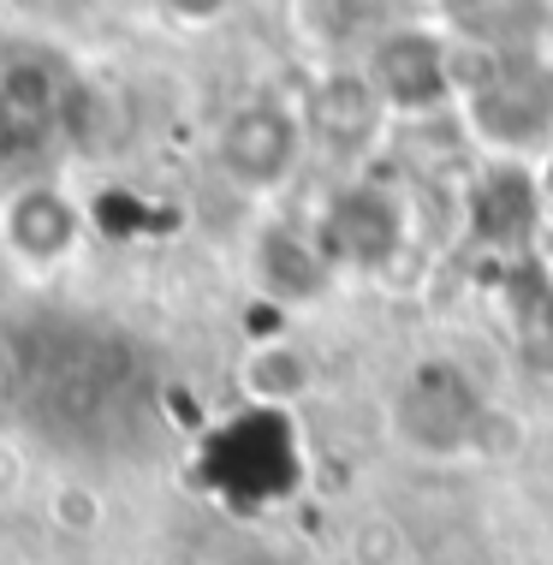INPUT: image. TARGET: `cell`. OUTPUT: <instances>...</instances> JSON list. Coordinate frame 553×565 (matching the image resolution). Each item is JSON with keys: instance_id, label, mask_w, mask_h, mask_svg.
Returning <instances> with one entry per match:
<instances>
[{"instance_id": "cell-4", "label": "cell", "mask_w": 553, "mask_h": 565, "mask_svg": "<svg viewBox=\"0 0 553 565\" xmlns=\"http://www.w3.org/2000/svg\"><path fill=\"white\" fill-rule=\"evenodd\" d=\"M298 161V119L274 102H251L226 119L221 131V167L251 191H274Z\"/></svg>"}, {"instance_id": "cell-5", "label": "cell", "mask_w": 553, "mask_h": 565, "mask_svg": "<svg viewBox=\"0 0 553 565\" xmlns=\"http://www.w3.org/2000/svg\"><path fill=\"white\" fill-rule=\"evenodd\" d=\"M398 238H405V209L393 203L387 191L375 185H358L345 191L340 203L328 209V226H321V256L328 263H387L398 250Z\"/></svg>"}, {"instance_id": "cell-9", "label": "cell", "mask_w": 553, "mask_h": 565, "mask_svg": "<svg viewBox=\"0 0 553 565\" xmlns=\"http://www.w3.org/2000/svg\"><path fill=\"white\" fill-rule=\"evenodd\" d=\"M167 7H173L179 19H191V24H209V19L226 12V0H167Z\"/></svg>"}, {"instance_id": "cell-8", "label": "cell", "mask_w": 553, "mask_h": 565, "mask_svg": "<svg viewBox=\"0 0 553 565\" xmlns=\"http://www.w3.org/2000/svg\"><path fill=\"white\" fill-rule=\"evenodd\" d=\"M375 119H381V96L369 78H358V72H340V78H328L316 89V108H310L316 131H333L340 143H351V137H363Z\"/></svg>"}, {"instance_id": "cell-7", "label": "cell", "mask_w": 553, "mask_h": 565, "mask_svg": "<svg viewBox=\"0 0 553 565\" xmlns=\"http://www.w3.org/2000/svg\"><path fill=\"white\" fill-rule=\"evenodd\" d=\"M7 244L24 256V263H60V256L78 244V209H72L66 191L54 185H30L7 203Z\"/></svg>"}, {"instance_id": "cell-3", "label": "cell", "mask_w": 553, "mask_h": 565, "mask_svg": "<svg viewBox=\"0 0 553 565\" xmlns=\"http://www.w3.org/2000/svg\"><path fill=\"white\" fill-rule=\"evenodd\" d=\"M453 42L440 30H387L369 49V72L381 108H405V114H435L458 102V78H453Z\"/></svg>"}, {"instance_id": "cell-1", "label": "cell", "mask_w": 553, "mask_h": 565, "mask_svg": "<svg viewBox=\"0 0 553 565\" xmlns=\"http://www.w3.org/2000/svg\"><path fill=\"white\" fill-rule=\"evenodd\" d=\"M488 66L458 78L465 126L500 161H530L553 143V66L518 49H482Z\"/></svg>"}, {"instance_id": "cell-2", "label": "cell", "mask_w": 553, "mask_h": 565, "mask_svg": "<svg viewBox=\"0 0 553 565\" xmlns=\"http://www.w3.org/2000/svg\"><path fill=\"white\" fill-rule=\"evenodd\" d=\"M209 477L226 500H280L298 482V435L274 405H251L209 440Z\"/></svg>"}, {"instance_id": "cell-6", "label": "cell", "mask_w": 553, "mask_h": 565, "mask_svg": "<svg viewBox=\"0 0 553 565\" xmlns=\"http://www.w3.org/2000/svg\"><path fill=\"white\" fill-rule=\"evenodd\" d=\"M542 196H547L542 173H530L524 161H494L482 173V185H476V196H470V221H476V233L494 238V244L530 238Z\"/></svg>"}]
</instances>
